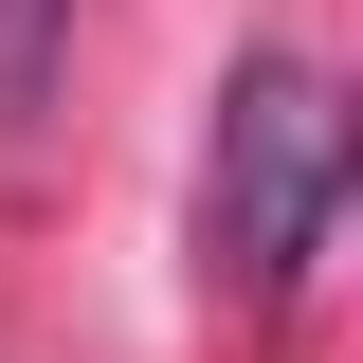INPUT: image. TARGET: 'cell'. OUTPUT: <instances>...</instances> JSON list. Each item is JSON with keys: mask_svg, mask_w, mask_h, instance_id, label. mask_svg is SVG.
I'll return each instance as SVG.
<instances>
[{"mask_svg": "<svg viewBox=\"0 0 363 363\" xmlns=\"http://www.w3.org/2000/svg\"><path fill=\"white\" fill-rule=\"evenodd\" d=\"M327 200H345V91L309 55H236L218 145H200V272L236 309H291L327 255Z\"/></svg>", "mask_w": 363, "mask_h": 363, "instance_id": "1", "label": "cell"}, {"mask_svg": "<svg viewBox=\"0 0 363 363\" xmlns=\"http://www.w3.org/2000/svg\"><path fill=\"white\" fill-rule=\"evenodd\" d=\"M37 73H55V0H0V109H37Z\"/></svg>", "mask_w": 363, "mask_h": 363, "instance_id": "2", "label": "cell"}]
</instances>
